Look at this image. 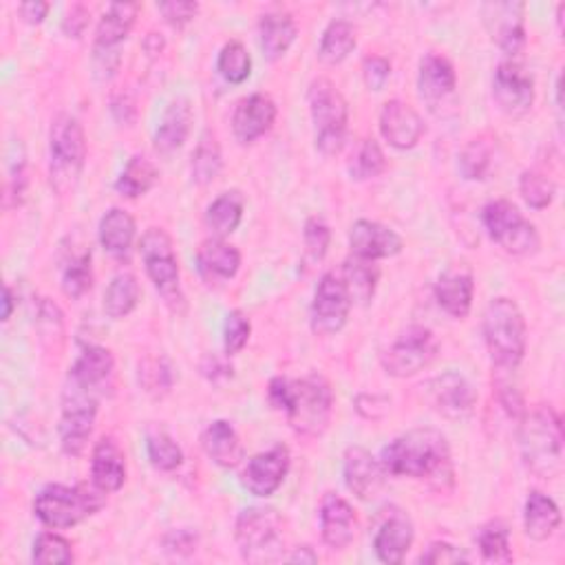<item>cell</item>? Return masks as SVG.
I'll list each match as a JSON object with an SVG mask.
<instances>
[{"instance_id": "1", "label": "cell", "mask_w": 565, "mask_h": 565, "mask_svg": "<svg viewBox=\"0 0 565 565\" xmlns=\"http://www.w3.org/2000/svg\"><path fill=\"white\" fill-rule=\"evenodd\" d=\"M274 409L288 415L292 429L301 436H323L334 411V391L321 374L301 380L274 378L267 389Z\"/></svg>"}, {"instance_id": "2", "label": "cell", "mask_w": 565, "mask_h": 565, "mask_svg": "<svg viewBox=\"0 0 565 565\" xmlns=\"http://www.w3.org/2000/svg\"><path fill=\"white\" fill-rule=\"evenodd\" d=\"M387 475L413 479H451V449L436 429H415L395 438L380 457Z\"/></svg>"}, {"instance_id": "3", "label": "cell", "mask_w": 565, "mask_h": 565, "mask_svg": "<svg viewBox=\"0 0 565 565\" xmlns=\"http://www.w3.org/2000/svg\"><path fill=\"white\" fill-rule=\"evenodd\" d=\"M519 447L526 466L537 477L554 479L563 473V424L550 404L526 413L519 429Z\"/></svg>"}, {"instance_id": "4", "label": "cell", "mask_w": 565, "mask_h": 565, "mask_svg": "<svg viewBox=\"0 0 565 565\" xmlns=\"http://www.w3.org/2000/svg\"><path fill=\"white\" fill-rule=\"evenodd\" d=\"M484 338L498 369L515 372L526 353V318L513 299H494L484 314Z\"/></svg>"}, {"instance_id": "5", "label": "cell", "mask_w": 565, "mask_h": 565, "mask_svg": "<svg viewBox=\"0 0 565 565\" xmlns=\"http://www.w3.org/2000/svg\"><path fill=\"white\" fill-rule=\"evenodd\" d=\"M87 162V137L74 115H58L49 133V175L58 194H68L80 181Z\"/></svg>"}, {"instance_id": "6", "label": "cell", "mask_w": 565, "mask_h": 565, "mask_svg": "<svg viewBox=\"0 0 565 565\" xmlns=\"http://www.w3.org/2000/svg\"><path fill=\"white\" fill-rule=\"evenodd\" d=\"M104 494L100 488L53 484L40 490L34 513L47 528H71L96 515L104 506Z\"/></svg>"}, {"instance_id": "7", "label": "cell", "mask_w": 565, "mask_h": 565, "mask_svg": "<svg viewBox=\"0 0 565 565\" xmlns=\"http://www.w3.org/2000/svg\"><path fill=\"white\" fill-rule=\"evenodd\" d=\"M139 254L141 261H145L151 282L164 299V303L173 312L181 314L186 310V299L179 286V261L171 237L162 228L147 230L139 243Z\"/></svg>"}, {"instance_id": "8", "label": "cell", "mask_w": 565, "mask_h": 565, "mask_svg": "<svg viewBox=\"0 0 565 565\" xmlns=\"http://www.w3.org/2000/svg\"><path fill=\"white\" fill-rule=\"evenodd\" d=\"M310 113L316 128V149L323 155H338L344 147L349 109L342 93L325 78L312 83L310 93Z\"/></svg>"}, {"instance_id": "9", "label": "cell", "mask_w": 565, "mask_h": 565, "mask_svg": "<svg viewBox=\"0 0 565 565\" xmlns=\"http://www.w3.org/2000/svg\"><path fill=\"white\" fill-rule=\"evenodd\" d=\"M481 219L488 237L508 254L530 256L541 246L537 228L522 215V210L513 201H490L481 212Z\"/></svg>"}, {"instance_id": "10", "label": "cell", "mask_w": 565, "mask_h": 565, "mask_svg": "<svg viewBox=\"0 0 565 565\" xmlns=\"http://www.w3.org/2000/svg\"><path fill=\"white\" fill-rule=\"evenodd\" d=\"M237 545L246 561L265 563L282 556V519L274 508H248L237 519Z\"/></svg>"}, {"instance_id": "11", "label": "cell", "mask_w": 565, "mask_h": 565, "mask_svg": "<svg viewBox=\"0 0 565 565\" xmlns=\"http://www.w3.org/2000/svg\"><path fill=\"white\" fill-rule=\"evenodd\" d=\"M100 393L74 380H66L62 393L60 442L66 455H80L93 434Z\"/></svg>"}, {"instance_id": "12", "label": "cell", "mask_w": 565, "mask_h": 565, "mask_svg": "<svg viewBox=\"0 0 565 565\" xmlns=\"http://www.w3.org/2000/svg\"><path fill=\"white\" fill-rule=\"evenodd\" d=\"M438 356V340L427 327H409L382 353V367L393 378H409L427 369Z\"/></svg>"}, {"instance_id": "13", "label": "cell", "mask_w": 565, "mask_h": 565, "mask_svg": "<svg viewBox=\"0 0 565 565\" xmlns=\"http://www.w3.org/2000/svg\"><path fill=\"white\" fill-rule=\"evenodd\" d=\"M351 297L344 288V282L340 276L327 272L323 274L314 303H312V329L318 336H334L338 334L349 318L351 312Z\"/></svg>"}, {"instance_id": "14", "label": "cell", "mask_w": 565, "mask_h": 565, "mask_svg": "<svg viewBox=\"0 0 565 565\" xmlns=\"http://www.w3.org/2000/svg\"><path fill=\"white\" fill-rule=\"evenodd\" d=\"M492 98L508 117H524L535 104V80L517 62H502L492 78Z\"/></svg>"}, {"instance_id": "15", "label": "cell", "mask_w": 565, "mask_h": 565, "mask_svg": "<svg viewBox=\"0 0 565 565\" xmlns=\"http://www.w3.org/2000/svg\"><path fill=\"white\" fill-rule=\"evenodd\" d=\"M524 12L526 8L522 3H486L481 8L484 25L490 38L511 58L519 55L526 47Z\"/></svg>"}, {"instance_id": "16", "label": "cell", "mask_w": 565, "mask_h": 565, "mask_svg": "<svg viewBox=\"0 0 565 565\" xmlns=\"http://www.w3.org/2000/svg\"><path fill=\"white\" fill-rule=\"evenodd\" d=\"M290 462V449L278 444L265 453L254 455L248 462L241 481L254 498H269V494H274L280 488V484L286 481Z\"/></svg>"}, {"instance_id": "17", "label": "cell", "mask_w": 565, "mask_h": 565, "mask_svg": "<svg viewBox=\"0 0 565 565\" xmlns=\"http://www.w3.org/2000/svg\"><path fill=\"white\" fill-rule=\"evenodd\" d=\"M342 475L347 488L363 502L376 500L385 488L387 470L382 464L363 447H351L342 457Z\"/></svg>"}, {"instance_id": "18", "label": "cell", "mask_w": 565, "mask_h": 565, "mask_svg": "<svg viewBox=\"0 0 565 565\" xmlns=\"http://www.w3.org/2000/svg\"><path fill=\"white\" fill-rule=\"evenodd\" d=\"M427 395L434 409L449 419H466L477 404V393L473 385L464 376L453 372L434 378L427 385Z\"/></svg>"}, {"instance_id": "19", "label": "cell", "mask_w": 565, "mask_h": 565, "mask_svg": "<svg viewBox=\"0 0 565 565\" xmlns=\"http://www.w3.org/2000/svg\"><path fill=\"white\" fill-rule=\"evenodd\" d=\"M349 246L353 256L365 259V261H378V259H389L402 252V237L378 224V222H367L361 219L351 226L349 230Z\"/></svg>"}, {"instance_id": "20", "label": "cell", "mask_w": 565, "mask_h": 565, "mask_svg": "<svg viewBox=\"0 0 565 565\" xmlns=\"http://www.w3.org/2000/svg\"><path fill=\"white\" fill-rule=\"evenodd\" d=\"M380 133L389 141V147L398 151H409L419 141L424 133V122L413 106L400 100H391L380 113Z\"/></svg>"}, {"instance_id": "21", "label": "cell", "mask_w": 565, "mask_h": 565, "mask_svg": "<svg viewBox=\"0 0 565 565\" xmlns=\"http://www.w3.org/2000/svg\"><path fill=\"white\" fill-rule=\"evenodd\" d=\"M318 519L323 541L331 550H344L353 541V537H356V511L334 492H327L323 498Z\"/></svg>"}, {"instance_id": "22", "label": "cell", "mask_w": 565, "mask_h": 565, "mask_svg": "<svg viewBox=\"0 0 565 565\" xmlns=\"http://www.w3.org/2000/svg\"><path fill=\"white\" fill-rule=\"evenodd\" d=\"M276 120V104L265 93L248 96L237 104V111L233 115V130L241 145H250V141L263 137Z\"/></svg>"}, {"instance_id": "23", "label": "cell", "mask_w": 565, "mask_h": 565, "mask_svg": "<svg viewBox=\"0 0 565 565\" xmlns=\"http://www.w3.org/2000/svg\"><path fill=\"white\" fill-rule=\"evenodd\" d=\"M413 539H415V530H413L409 515L402 511H391V513H387V517L382 519V524L376 530V537H374L376 556L389 565L402 563L406 552L413 545Z\"/></svg>"}, {"instance_id": "24", "label": "cell", "mask_w": 565, "mask_h": 565, "mask_svg": "<svg viewBox=\"0 0 565 565\" xmlns=\"http://www.w3.org/2000/svg\"><path fill=\"white\" fill-rule=\"evenodd\" d=\"M457 76L453 64L438 53L424 55L419 62V74H417V89L419 96L427 100L431 106L438 102H444L455 93Z\"/></svg>"}, {"instance_id": "25", "label": "cell", "mask_w": 565, "mask_h": 565, "mask_svg": "<svg viewBox=\"0 0 565 565\" xmlns=\"http://www.w3.org/2000/svg\"><path fill=\"white\" fill-rule=\"evenodd\" d=\"M192 120H194V113H192V104L188 98H177L168 104L160 126H158V133H155V149L164 155L168 153H175L177 149L184 147V141L188 139L190 135V128H192Z\"/></svg>"}, {"instance_id": "26", "label": "cell", "mask_w": 565, "mask_h": 565, "mask_svg": "<svg viewBox=\"0 0 565 565\" xmlns=\"http://www.w3.org/2000/svg\"><path fill=\"white\" fill-rule=\"evenodd\" d=\"M475 282L470 272L451 269L444 272L436 282V301L453 318H466L473 305Z\"/></svg>"}, {"instance_id": "27", "label": "cell", "mask_w": 565, "mask_h": 565, "mask_svg": "<svg viewBox=\"0 0 565 565\" xmlns=\"http://www.w3.org/2000/svg\"><path fill=\"white\" fill-rule=\"evenodd\" d=\"M201 447L205 455L222 468H235L243 460V447L235 427L226 419L212 422L201 434Z\"/></svg>"}, {"instance_id": "28", "label": "cell", "mask_w": 565, "mask_h": 565, "mask_svg": "<svg viewBox=\"0 0 565 565\" xmlns=\"http://www.w3.org/2000/svg\"><path fill=\"white\" fill-rule=\"evenodd\" d=\"M197 265L208 280H230L241 267V254L235 246L215 237L201 243L197 252Z\"/></svg>"}, {"instance_id": "29", "label": "cell", "mask_w": 565, "mask_h": 565, "mask_svg": "<svg viewBox=\"0 0 565 565\" xmlns=\"http://www.w3.org/2000/svg\"><path fill=\"white\" fill-rule=\"evenodd\" d=\"M113 372H115L113 353L104 347H89L76 361V365L71 367L68 380H74L87 389H93L102 395L111 385Z\"/></svg>"}, {"instance_id": "30", "label": "cell", "mask_w": 565, "mask_h": 565, "mask_svg": "<svg viewBox=\"0 0 565 565\" xmlns=\"http://www.w3.org/2000/svg\"><path fill=\"white\" fill-rule=\"evenodd\" d=\"M91 477H93V486L100 488L102 492H115L124 486L126 462L115 440L104 438L96 444L91 457Z\"/></svg>"}, {"instance_id": "31", "label": "cell", "mask_w": 565, "mask_h": 565, "mask_svg": "<svg viewBox=\"0 0 565 565\" xmlns=\"http://www.w3.org/2000/svg\"><path fill=\"white\" fill-rule=\"evenodd\" d=\"M297 40V23L290 14H265L259 23V45L267 60H278Z\"/></svg>"}, {"instance_id": "32", "label": "cell", "mask_w": 565, "mask_h": 565, "mask_svg": "<svg viewBox=\"0 0 565 565\" xmlns=\"http://www.w3.org/2000/svg\"><path fill=\"white\" fill-rule=\"evenodd\" d=\"M139 5L135 3H115L102 16L96 32V51H113L120 42H124L135 25Z\"/></svg>"}, {"instance_id": "33", "label": "cell", "mask_w": 565, "mask_h": 565, "mask_svg": "<svg viewBox=\"0 0 565 565\" xmlns=\"http://www.w3.org/2000/svg\"><path fill=\"white\" fill-rule=\"evenodd\" d=\"M524 526H526V535L530 539H535V541L550 539L556 532V528L561 526L558 506L548 498V494L532 490L526 500Z\"/></svg>"}, {"instance_id": "34", "label": "cell", "mask_w": 565, "mask_h": 565, "mask_svg": "<svg viewBox=\"0 0 565 565\" xmlns=\"http://www.w3.org/2000/svg\"><path fill=\"white\" fill-rule=\"evenodd\" d=\"M100 241L111 256H128L135 241V219L126 210L111 208L100 224Z\"/></svg>"}, {"instance_id": "35", "label": "cell", "mask_w": 565, "mask_h": 565, "mask_svg": "<svg viewBox=\"0 0 565 565\" xmlns=\"http://www.w3.org/2000/svg\"><path fill=\"white\" fill-rule=\"evenodd\" d=\"M243 208H246V199L241 192L237 190L224 192L208 205L205 224L219 239H224L239 228L243 219Z\"/></svg>"}, {"instance_id": "36", "label": "cell", "mask_w": 565, "mask_h": 565, "mask_svg": "<svg viewBox=\"0 0 565 565\" xmlns=\"http://www.w3.org/2000/svg\"><path fill=\"white\" fill-rule=\"evenodd\" d=\"M342 282L353 303L367 305L376 294V282H378V269L374 261H365L359 256L344 261Z\"/></svg>"}, {"instance_id": "37", "label": "cell", "mask_w": 565, "mask_h": 565, "mask_svg": "<svg viewBox=\"0 0 565 565\" xmlns=\"http://www.w3.org/2000/svg\"><path fill=\"white\" fill-rule=\"evenodd\" d=\"M158 168L151 160H147L145 155H135L128 160V164L124 166L122 175L115 181V190L122 197L128 199H137L141 194H147L155 181H158Z\"/></svg>"}, {"instance_id": "38", "label": "cell", "mask_w": 565, "mask_h": 565, "mask_svg": "<svg viewBox=\"0 0 565 565\" xmlns=\"http://www.w3.org/2000/svg\"><path fill=\"white\" fill-rule=\"evenodd\" d=\"M139 303V282L135 274L120 272L104 294V312L109 318L120 321L128 316Z\"/></svg>"}, {"instance_id": "39", "label": "cell", "mask_w": 565, "mask_h": 565, "mask_svg": "<svg viewBox=\"0 0 565 565\" xmlns=\"http://www.w3.org/2000/svg\"><path fill=\"white\" fill-rule=\"evenodd\" d=\"M222 166H224V160H222L219 141L210 130H205L199 137V145L192 153V179L199 186H208L219 177Z\"/></svg>"}, {"instance_id": "40", "label": "cell", "mask_w": 565, "mask_h": 565, "mask_svg": "<svg viewBox=\"0 0 565 565\" xmlns=\"http://www.w3.org/2000/svg\"><path fill=\"white\" fill-rule=\"evenodd\" d=\"M353 49H356V29L347 21H334L321 38L318 58L325 64H340Z\"/></svg>"}, {"instance_id": "41", "label": "cell", "mask_w": 565, "mask_h": 565, "mask_svg": "<svg viewBox=\"0 0 565 565\" xmlns=\"http://www.w3.org/2000/svg\"><path fill=\"white\" fill-rule=\"evenodd\" d=\"M479 552L484 561L488 563H511L513 550H511V532L502 522L486 524L477 535Z\"/></svg>"}, {"instance_id": "42", "label": "cell", "mask_w": 565, "mask_h": 565, "mask_svg": "<svg viewBox=\"0 0 565 565\" xmlns=\"http://www.w3.org/2000/svg\"><path fill=\"white\" fill-rule=\"evenodd\" d=\"M217 68L219 74L224 76L226 83L230 85H241L250 78L252 74V58L248 53V49L237 42L230 40L224 45V49L219 51V60H217Z\"/></svg>"}, {"instance_id": "43", "label": "cell", "mask_w": 565, "mask_h": 565, "mask_svg": "<svg viewBox=\"0 0 565 565\" xmlns=\"http://www.w3.org/2000/svg\"><path fill=\"white\" fill-rule=\"evenodd\" d=\"M147 451L151 464L164 473L179 468L184 462V453L179 444L166 431H151L147 438Z\"/></svg>"}, {"instance_id": "44", "label": "cell", "mask_w": 565, "mask_h": 565, "mask_svg": "<svg viewBox=\"0 0 565 565\" xmlns=\"http://www.w3.org/2000/svg\"><path fill=\"white\" fill-rule=\"evenodd\" d=\"M93 286V272H91V252H85L83 256L71 259L62 274V290L68 299H80L87 294Z\"/></svg>"}, {"instance_id": "45", "label": "cell", "mask_w": 565, "mask_h": 565, "mask_svg": "<svg viewBox=\"0 0 565 565\" xmlns=\"http://www.w3.org/2000/svg\"><path fill=\"white\" fill-rule=\"evenodd\" d=\"M387 168V158L380 149V145L376 139H365L356 158L349 164V173L353 179L365 181V179H374L378 177L382 171Z\"/></svg>"}, {"instance_id": "46", "label": "cell", "mask_w": 565, "mask_h": 565, "mask_svg": "<svg viewBox=\"0 0 565 565\" xmlns=\"http://www.w3.org/2000/svg\"><path fill=\"white\" fill-rule=\"evenodd\" d=\"M519 190H522L524 201L535 210L548 208L554 199V192H556L554 181L539 171H526L519 179Z\"/></svg>"}, {"instance_id": "47", "label": "cell", "mask_w": 565, "mask_h": 565, "mask_svg": "<svg viewBox=\"0 0 565 565\" xmlns=\"http://www.w3.org/2000/svg\"><path fill=\"white\" fill-rule=\"evenodd\" d=\"M460 173L464 179H484V175L490 168V145H486L484 139H473L462 149L460 153Z\"/></svg>"}, {"instance_id": "48", "label": "cell", "mask_w": 565, "mask_h": 565, "mask_svg": "<svg viewBox=\"0 0 565 565\" xmlns=\"http://www.w3.org/2000/svg\"><path fill=\"white\" fill-rule=\"evenodd\" d=\"M34 561L36 563H71L74 561V550L71 543L55 535V532H42L34 541Z\"/></svg>"}, {"instance_id": "49", "label": "cell", "mask_w": 565, "mask_h": 565, "mask_svg": "<svg viewBox=\"0 0 565 565\" xmlns=\"http://www.w3.org/2000/svg\"><path fill=\"white\" fill-rule=\"evenodd\" d=\"M250 334H252V325L248 321V316L239 310L230 312L226 316V325H224V349L228 356H235V353H239L248 340H250Z\"/></svg>"}, {"instance_id": "50", "label": "cell", "mask_w": 565, "mask_h": 565, "mask_svg": "<svg viewBox=\"0 0 565 565\" xmlns=\"http://www.w3.org/2000/svg\"><path fill=\"white\" fill-rule=\"evenodd\" d=\"M303 239H305L307 256H310L312 261H323L325 254H327L329 241H331V230H329V226H327L321 217H312V219H307V224H305Z\"/></svg>"}, {"instance_id": "51", "label": "cell", "mask_w": 565, "mask_h": 565, "mask_svg": "<svg viewBox=\"0 0 565 565\" xmlns=\"http://www.w3.org/2000/svg\"><path fill=\"white\" fill-rule=\"evenodd\" d=\"M139 380L145 382L147 391L151 393H160V391H168L173 385V374L166 367L164 361H149L139 367Z\"/></svg>"}, {"instance_id": "52", "label": "cell", "mask_w": 565, "mask_h": 565, "mask_svg": "<svg viewBox=\"0 0 565 565\" xmlns=\"http://www.w3.org/2000/svg\"><path fill=\"white\" fill-rule=\"evenodd\" d=\"M164 21L177 29L186 27L199 12L197 3H186V0H173V3H160L158 5Z\"/></svg>"}, {"instance_id": "53", "label": "cell", "mask_w": 565, "mask_h": 565, "mask_svg": "<svg viewBox=\"0 0 565 565\" xmlns=\"http://www.w3.org/2000/svg\"><path fill=\"white\" fill-rule=\"evenodd\" d=\"M422 563H429V565H444V563H466L468 556L464 550L455 548L453 543H447V541H436L427 548V552L422 554L419 558Z\"/></svg>"}, {"instance_id": "54", "label": "cell", "mask_w": 565, "mask_h": 565, "mask_svg": "<svg viewBox=\"0 0 565 565\" xmlns=\"http://www.w3.org/2000/svg\"><path fill=\"white\" fill-rule=\"evenodd\" d=\"M363 74H365V83L372 91H382L389 76H391V64L387 58H380V55H372L365 60V66H363Z\"/></svg>"}, {"instance_id": "55", "label": "cell", "mask_w": 565, "mask_h": 565, "mask_svg": "<svg viewBox=\"0 0 565 565\" xmlns=\"http://www.w3.org/2000/svg\"><path fill=\"white\" fill-rule=\"evenodd\" d=\"M498 393H500V400L504 404V409L511 413V415H522L524 413V400H522V393L519 389L513 385L511 378H498Z\"/></svg>"}, {"instance_id": "56", "label": "cell", "mask_w": 565, "mask_h": 565, "mask_svg": "<svg viewBox=\"0 0 565 565\" xmlns=\"http://www.w3.org/2000/svg\"><path fill=\"white\" fill-rule=\"evenodd\" d=\"M89 25V10L83 5H74L66 12V18L62 21V29L68 38H80Z\"/></svg>"}, {"instance_id": "57", "label": "cell", "mask_w": 565, "mask_h": 565, "mask_svg": "<svg viewBox=\"0 0 565 565\" xmlns=\"http://www.w3.org/2000/svg\"><path fill=\"white\" fill-rule=\"evenodd\" d=\"M166 550L168 552H175V554H190L197 550V535H192L190 530H177V532H171L164 541Z\"/></svg>"}, {"instance_id": "58", "label": "cell", "mask_w": 565, "mask_h": 565, "mask_svg": "<svg viewBox=\"0 0 565 565\" xmlns=\"http://www.w3.org/2000/svg\"><path fill=\"white\" fill-rule=\"evenodd\" d=\"M21 16L29 25H40L49 14V3H40V0H32V3H23L18 8Z\"/></svg>"}, {"instance_id": "59", "label": "cell", "mask_w": 565, "mask_h": 565, "mask_svg": "<svg viewBox=\"0 0 565 565\" xmlns=\"http://www.w3.org/2000/svg\"><path fill=\"white\" fill-rule=\"evenodd\" d=\"M16 299H14V292H12V288L10 286H5V292H3V321H10L12 318V314H14V303Z\"/></svg>"}, {"instance_id": "60", "label": "cell", "mask_w": 565, "mask_h": 565, "mask_svg": "<svg viewBox=\"0 0 565 565\" xmlns=\"http://www.w3.org/2000/svg\"><path fill=\"white\" fill-rule=\"evenodd\" d=\"M290 561H294V563H316L318 561V556L312 552V548H307V545H303V548H299L292 556H290Z\"/></svg>"}]
</instances>
